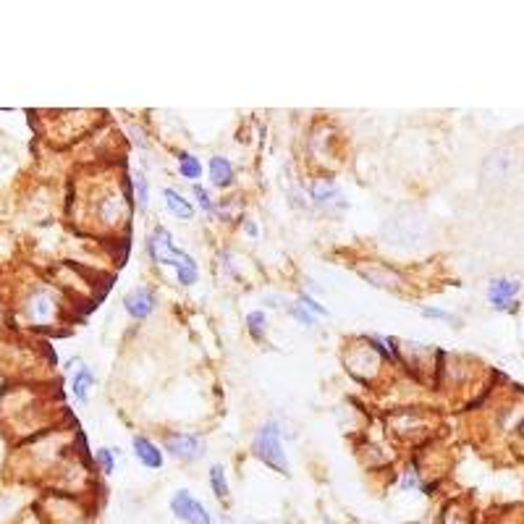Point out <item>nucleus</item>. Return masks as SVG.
I'll list each match as a JSON object with an SVG mask.
<instances>
[{
    "instance_id": "f257e3e1",
    "label": "nucleus",
    "mask_w": 524,
    "mask_h": 524,
    "mask_svg": "<svg viewBox=\"0 0 524 524\" xmlns=\"http://www.w3.org/2000/svg\"><path fill=\"white\" fill-rule=\"evenodd\" d=\"M147 252H149V257H152V262L176 267L178 283H184V286L197 283V276H199L197 262H194L192 255L181 252V249L173 244V236H170L166 228H155V234H149Z\"/></svg>"
},
{
    "instance_id": "6ab92c4d",
    "label": "nucleus",
    "mask_w": 524,
    "mask_h": 524,
    "mask_svg": "<svg viewBox=\"0 0 524 524\" xmlns=\"http://www.w3.org/2000/svg\"><path fill=\"white\" fill-rule=\"evenodd\" d=\"M422 315L433 317V320H445V323H454V325H459V317L451 315V312H445V309H436V307H422Z\"/></svg>"
},
{
    "instance_id": "aec40b11",
    "label": "nucleus",
    "mask_w": 524,
    "mask_h": 524,
    "mask_svg": "<svg viewBox=\"0 0 524 524\" xmlns=\"http://www.w3.org/2000/svg\"><path fill=\"white\" fill-rule=\"evenodd\" d=\"M134 189H137V202H139V208H145L147 205V178L142 176V173H134Z\"/></svg>"
},
{
    "instance_id": "1a4fd4ad",
    "label": "nucleus",
    "mask_w": 524,
    "mask_h": 524,
    "mask_svg": "<svg viewBox=\"0 0 524 524\" xmlns=\"http://www.w3.org/2000/svg\"><path fill=\"white\" fill-rule=\"evenodd\" d=\"M163 199H166V208L176 215V218L181 220H189L192 215H194V208H192V202L189 199H184L178 192H173V189H163Z\"/></svg>"
},
{
    "instance_id": "6e6552de",
    "label": "nucleus",
    "mask_w": 524,
    "mask_h": 524,
    "mask_svg": "<svg viewBox=\"0 0 524 524\" xmlns=\"http://www.w3.org/2000/svg\"><path fill=\"white\" fill-rule=\"evenodd\" d=\"M134 454L142 462V466H147V469H160L163 466V451L152 441H147V438L142 436L134 438Z\"/></svg>"
},
{
    "instance_id": "393cba45",
    "label": "nucleus",
    "mask_w": 524,
    "mask_h": 524,
    "mask_svg": "<svg viewBox=\"0 0 524 524\" xmlns=\"http://www.w3.org/2000/svg\"><path fill=\"white\" fill-rule=\"evenodd\" d=\"M247 524H252V522H247Z\"/></svg>"
},
{
    "instance_id": "0eeeda50",
    "label": "nucleus",
    "mask_w": 524,
    "mask_h": 524,
    "mask_svg": "<svg viewBox=\"0 0 524 524\" xmlns=\"http://www.w3.org/2000/svg\"><path fill=\"white\" fill-rule=\"evenodd\" d=\"M522 283L519 281H509V278H495L490 288H488V302L495 307V309H509L511 299L519 294Z\"/></svg>"
},
{
    "instance_id": "5701e85b",
    "label": "nucleus",
    "mask_w": 524,
    "mask_h": 524,
    "mask_svg": "<svg viewBox=\"0 0 524 524\" xmlns=\"http://www.w3.org/2000/svg\"><path fill=\"white\" fill-rule=\"evenodd\" d=\"M288 312L297 317L299 323H304V325H312V323H315V320H312V315H307L304 307H302V304H299V307H288Z\"/></svg>"
},
{
    "instance_id": "423d86ee",
    "label": "nucleus",
    "mask_w": 524,
    "mask_h": 524,
    "mask_svg": "<svg viewBox=\"0 0 524 524\" xmlns=\"http://www.w3.org/2000/svg\"><path fill=\"white\" fill-rule=\"evenodd\" d=\"M123 304H126V312H129L134 320H145V317L152 312V307H155V294H152V288L139 286L126 294Z\"/></svg>"
},
{
    "instance_id": "9d476101",
    "label": "nucleus",
    "mask_w": 524,
    "mask_h": 524,
    "mask_svg": "<svg viewBox=\"0 0 524 524\" xmlns=\"http://www.w3.org/2000/svg\"><path fill=\"white\" fill-rule=\"evenodd\" d=\"M312 199H315V205H320V208H328L330 202H338V199H341V189H338L333 181L320 178L315 187H312Z\"/></svg>"
},
{
    "instance_id": "ddd939ff",
    "label": "nucleus",
    "mask_w": 524,
    "mask_h": 524,
    "mask_svg": "<svg viewBox=\"0 0 524 524\" xmlns=\"http://www.w3.org/2000/svg\"><path fill=\"white\" fill-rule=\"evenodd\" d=\"M92 383H95V375H92V370L89 367H81L79 372H76V377H74V396L79 398L81 404H87L89 401V388H92Z\"/></svg>"
},
{
    "instance_id": "39448f33",
    "label": "nucleus",
    "mask_w": 524,
    "mask_h": 524,
    "mask_svg": "<svg viewBox=\"0 0 524 524\" xmlns=\"http://www.w3.org/2000/svg\"><path fill=\"white\" fill-rule=\"evenodd\" d=\"M24 309H27V317H29L32 323H48V320L55 317L58 304H55V299H53V294H50L48 288H37V291L27 299V307H24Z\"/></svg>"
},
{
    "instance_id": "b1692460",
    "label": "nucleus",
    "mask_w": 524,
    "mask_h": 524,
    "mask_svg": "<svg viewBox=\"0 0 524 524\" xmlns=\"http://www.w3.org/2000/svg\"><path fill=\"white\" fill-rule=\"evenodd\" d=\"M244 228H247V234H249V236H257V234H260V231H257V228H255V226H252V223H247V226H244Z\"/></svg>"
},
{
    "instance_id": "dca6fc26",
    "label": "nucleus",
    "mask_w": 524,
    "mask_h": 524,
    "mask_svg": "<svg viewBox=\"0 0 524 524\" xmlns=\"http://www.w3.org/2000/svg\"><path fill=\"white\" fill-rule=\"evenodd\" d=\"M265 325H267V317L262 309H255V312L247 315V328H249V333H252V338L262 341V338H265Z\"/></svg>"
},
{
    "instance_id": "4be33fe9",
    "label": "nucleus",
    "mask_w": 524,
    "mask_h": 524,
    "mask_svg": "<svg viewBox=\"0 0 524 524\" xmlns=\"http://www.w3.org/2000/svg\"><path fill=\"white\" fill-rule=\"evenodd\" d=\"M194 197H197L199 208H202V210H208V213H213V210H215V208H213V199H210V194L199 187V184H194Z\"/></svg>"
},
{
    "instance_id": "20e7f679",
    "label": "nucleus",
    "mask_w": 524,
    "mask_h": 524,
    "mask_svg": "<svg viewBox=\"0 0 524 524\" xmlns=\"http://www.w3.org/2000/svg\"><path fill=\"white\" fill-rule=\"evenodd\" d=\"M166 451L184 462H199L205 456V441L194 433H173L166 438Z\"/></svg>"
},
{
    "instance_id": "7ed1b4c3",
    "label": "nucleus",
    "mask_w": 524,
    "mask_h": 524,
    "mask_svg": "<svg viewBox=\"0 0 524 524\" xmlns=\"http://www.w3.org/2000/svg\"><path fill=\"white\" fill-rule=\"evenodd\" d=\"M170 511H173L178 522L184 524H213V516L205 509V504L199 498H194L189 490H184V488L176 490L173 498H170Z\"/></svg>"
},
{
    "instance_id": "9b49d317",
    "label": "nucleus",
    "mask_w": 524,
    "mask_h": 524,
    "mask_svg": "<svg viewBox=\"0 0 524 524\" xmlns=\"http://www.w3.org/2000/svg\"><path fill=\"white\" fill-rule=\"evenodd\" d=\"M210 178L215 187H231L234 181V166L226 158H213L210 160Z\"/></svg>"
},
{
    "instance_id": "f8f14e48",
    "label": "nucleus",
    "mask_w": 524,
    "mask_h": 524,
    "mask_svg": "<svg viewBox=\"0 0 524 524\" xmlns=\"http://www.w3.org/2000/svg\"><path fill=\"white\" fill-rule=\"evenodd\" d=\"M509 170H511V158H509V152H495V155H490L488 163H485V176L488 178H506Z\"/></svg>"
},
{
    "instance_id": "f03ea898",
    "label": "nucleus",
    "mask_w": 524,
    "mask_h": 524,
    "mask_svg": "<svg viewBox=\"0 0 524 524\" xmlns=\"http://www.w3.org/2000/svg\"><path fill=\"white\" fill-rule=\"evenodd\" d=\"M252 451L270 469H276L281 475H288V456L283 451V443H281V427H278V422H267V425L260 427L255 441H252Z\"/></svg>"
},
{
    "instance_id": "a211bd4d",
    "label": "nucleus",
    "mask_w": 524,
    "mask_h": 524,
    "mask_svg": "<svg viewBox=\"0 0 524 524\" xmlns=\"http://www.w3.org/2000/svg\"><path fill=\"white\" fill-rule=\"evenodd\" d=\"M398 485H401V490H412V488H422V483H419V472H417L415 466H409V469H404V475H401V480H398Z\"/></svg>"
},
{
    "instance_id": "4468645a",
    "label": "nucleus",
    "mask_w": 524,
    "mask_h": 524,
    "mask_svg": "<svg viewBox=\"0 0 524 524\" xmlns=\"http://www.w3.org/2000/svg\"><path fill=\"white\" fill-rule=\"evenodd\" d=\"M178 170H181V176L189 178L192 184H197V178H202V163H199L194 155H189V152H181V155H178Z\"/></svg>"
},
{
    "instance_id": "412c9836",
    "label": "nucleus",
    "mask_w": 524,
    "mask_h": 524,
    "mask_svg": "<svg viewBox=\"0 0 524 524\" xmlns=\"http://www.w3.org/2000/svg\"><path fill=\"white\" fill-rule=\"evenodd\" d=\"M299 302H302V304H304L307 309H312V312H315V315H323V317L328 315V309H325V307H323V304H317L315 299L309 297V294H304V291H302V294H299Z\"/></svg>"
},
{
    "instance_id": "f3484780",
    "label": "nucleus",
    "mask_w": 524,
    "mask_h": 524,
    "mask_svg": "<svg viewBox=\"0 0 524 524\" xmlns=\"http://www.w3.org/2000/svg\"><path fill=\"white\" fill-rule=\"evenodd\" d=\"M95 459H98L102 475H113V472H116V451H110V448H98Z\"/></svg>"
},
{
    "instance_id": "2eb2a0df",
    "label": "nucleus",
    "mask_w": 524,
    "mask_h": 524,
    "mask_svg": "<svg viewBox=\"0 0 524 524\" xmlns=\"http://www.w3.org/2000/svg\"><path fill=\"white\" fill-rule=\"evenodd\" d=\"M210 488H213V493L218 495L220 501L226 504L228 495H231V488H228V480H226V469L220 464H215L213 469H210Z\"/></svg>"
}]
</instances>
